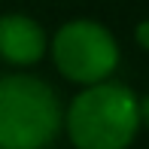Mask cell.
<instances>
[{
    "instance_id": "277c9868",
    "label": "cell",
    "mask_w": 149,
    "mask_h": 149,
    "mask_svg": "<svg viewBox=\"0 0 149 149\" xmlns=\"http://www.w3.org/2000/svg\"><path fill=\"white\" fill-rule=\"evenodd\" d=\"M46 31L40 28L33 18L22 15V12H9L0 18V58L9 64L28 67L37 64L46 55Z\"/></svg>"
},
{
    "instance_id": "6da1fadb",
    "label": "cell",
    "mask_w": 149,
    "mask_h": 149,
    "mask_svg": "<svg viewBox=\"0 0 149 149\" xmlns=\"http://www.w3.org/2000/svg\"><path fill=\"white\" fill-rule=\"evenodd\" d=\"M64 125L76 149H128L140 128V100L122 82L88 85L67 107Z\"/></svg>"
},
{
    "instance_id": "5b68a950",
    "label": "cell",
    "mask_w": 149,
    "mask_h": 149,
    "mask_svg": "<svg viewBox=\"0 0 149 149\" xmlns=\"http://www.w3.org/2000/svg\"><path fill=\"white\" fill-rule=\"evenodd\" d=\"M134 37H137L140 49H146V52H149V18H146V22H140V24H137V31H134Z\"/></svg>"
},
{
    "instance_id": "7a4b0ae2",
    "label": "cell",
    "mask_w": 149,
    "mask_h": 149,
    "mask_svg": "<svg viewBox=\"0 0 149 149\" xmlns=\"http://www.w3.org/2000/svg\"><path fill=\"white\" fill-rule=\"evenodd\" d=\"M58 94L37 76H0V149H46L61 131Z\"/></svg>"
},
{
    "instance_id": "3957f363",
    "label": "cell",
    "mask_w": 149,
    "mask_h": 149,
    "mask_svg": "<svg viewBox=\"0 0 149 149\" xmlns=\"http://www.w3.org/2000/svg\"><path fill=\"white\" fill-rule=\"evenodd\" d=\"M52 61L58 73L79 85H100L119 67L116 37L97 22L76 18L58 28L52 40Z\"/></svg>"
},
{
    "instance_id": "8992f818",
    "label": "cell",
    "mask_w": 149,
    "mask_h": 149,
    "mask_svg": "<svg viewBox=\"0 0 149 149\" xmlns=\"http://www.w3.org/2000/svg\"><path fill=\"white\" fill-rule=\"evenodd\" d=\"M140 125H146V128H149V94L140 100Z\"/></svg>"
}]
</instances>
